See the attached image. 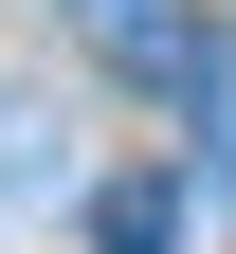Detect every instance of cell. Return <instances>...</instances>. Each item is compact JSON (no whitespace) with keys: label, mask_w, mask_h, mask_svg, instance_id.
Segmentation results:
<instances>
[{"label":"cell","mask_w":236,"mask_h":254,"mask_svg":"<svg viewBox=\"0 0 236 254\" xmlns=\"http://www.w3.org/2000/svg\"><path fill=\"white\" fill-rule=\"evenodd\" d=\"M73 18H91V55H109V73H182V0H73Z\"/></svg>","instance_id":"cell-1"},{"label":"cell","mask_w":236,"mask_h":254,"mask_svg":"<svg viewBox=\"0 0 236 254\" xmlns=\"http://www.w3.org/2000/svg\"><path fill=\"white\" fill-rule=\"evenodd\" d=\"M182 236V182H109V254H163Z\"/></svg>","instance_id":"cell-3"},{"label":"cell","mask_w":236,"mask_h":254,"mask_svg":"<svg viewBox=\"0 0 236 254\" xmlns=\"http://www.w3.org/2000/svg\"><path fill=\"white\" fill-rule=\"evenodd\" d=\"M182 109H200V145H218V182H236V37L182 55Z\"/></svg>","instance_id":"cell-2"}]
</instances>
